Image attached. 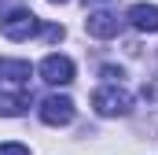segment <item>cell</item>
I'll return each mask as SVG.
<instances>
[{"mask_svg":"<svg viewBox=\"0 0 158 155\" xmlns=\"http://www.w3.org/2000/svg\"><path fill=\"white\" fill-rule=\"evenodd\" d=\"M92 107H96V115L99 118H118V115H129L132 111V96L121 89V85H103V89H96L92 92Z\"/></svg>","mask_w":158,"mask_h":155,"instance_id":"6da1fadb","label":"cell"},{"mask_svg":"<svg viewBox=\"0 0 158 155\" xmlns=\"http://www.w3.org/2000/svg\"><path fill=\"white\" fill-rule=\"evenodd\" d=\"M0 30H4V37L7 41H30L40 33V19L33 15V11H11V15H4L0 19Z\"/></svg>","mask_w":158,"mask_h":155,"instance_id":"7a4b0ae2","label":"cell"},{"mask_svg":"<svg viewBox=\"0 0 158 155\" xmlns=\"http://www.w3.org/2000/svg\"><path fill=\"white\" fill-rule=\"evenodd\" d=\"M74 115H77V107H74V100L63 96V92H52V96L40 100V122H44V126H70Z\"/></svg>","mask_w":158,"mask_h":155,"instance_id":"3957f363","label":"cell"},{"mask_svg":"<svg viewBox=\"0 0 158 155\" xmlns=\"http://www.w3.org/2000/svg\"><path fill=\"white\" fill-rule=\"evenodd\" d=\"M37 74L44 78L48 85H70V81H74V59H70V55L52 52V55H44V59H40Z\"/></svg>","mask_w":158,"mask_h":155,"instance_id":"277c9868","label":"cell"},{"mask_svg":"<svg viewBox=\"0 0 158 155\" xmlns=\"http://www.w3.org/2000/svg\"><path fill=\"white\" fill-rule=\"evenodd\" d=\"M85 30H88V37H99V41H107V37H118V30H121V19L114 15V11H92V15L85 19Z\"/></svg>","mask_w":158,"mask_h":155,"instance_id":"5b68a950","label":"cell"},{"mask_svg":"<svg viewBox=\"0 0 158 155\" xmlns=\"http://www.w3.org/2000/svg\"><path fill=\"white\" fill-rule=\"evenodd\" d=\"M125 19H129L132 30H140V33H158V4H132Z\"/></svg>","mask_w":158,"mask_h":155,"instance_id":"8992f818","label":"cell"},{"mask_svg":"<svg viewBox=\"0 0 158 155\" xmlns=\"http://www.w3.org/2000/svg\"><path fill=\"white\" fill-rule=\"evenodd\" d=\"M33 74V67L26 63V59H0V78H7V81H15V85H26Z\"/></svg>","mask_w":158,"mask_h":155,"instance_id":"52a82bcc","label":"cell"},{"mask_svg":"<svg viewBox=\"0 0 158 155\" xmlns=\"http://www.w3.org/2000/svg\"><path fill=\"white\" fill-rule=\"evenodd\" d=\"M26 107H30V92H26V89H19V92H0V115L15 118V115H22Z\"/></svg>","mask_w":158,"mask_h":155,"instance_id":"ba28073f","label":"cell"},{"mask_svg":"<svg viewBox=\"0 0 158 155\" xmlns=\"http://www.w3.org/2000/svg\"><path fill=\"white\" fill-rule=\"evenodd\" d=\"M0 155H30V148L19 140H7V144H0Z\"/></svg>","mask_w":158,"mask_h":155,"instance_id":"9c48e42d","label":"cell"},{"mask_svg":"<svg viewBox=\"0 0 158 155\" xmlns=\"http://www.w3.org/2000/svg\"><path fill=\"white\" fill-rule=\"evenodd\" d=\"M40 33H44L48 41H63V33H66V30H63V26H40Z\"/></svg>","mask_w":158,"mask_h":155,"instance_id":"30bf717a","label":"cell"},{"mask_svg":"<svg viewBox=\"0 0 158 155\" xmlns=\"http://www.w3.org/2000/svg\"><path fill=\"white\" fill-rule=\"evenodd\" d=\"M103 78H107V81H118L121 70H114V67H103Z\"/></svg>","mask_w":158,"mask_h":155,"instance_id":"8fae6325","label":"cell"},{"mask_svg":"<svg viewBox=\"0 0 158 155\" xmlns=\"http://www.w3.org/2000/svg\"><path fill=\"white\" fill-rule=\"evenodd\" d=\"M88 4H110V0H85V7H88Z\"/></svg>","mask_w":158,"mask_h":155,"instance_id":"7c38bea8","label":"cell"},{"mask_svg":"<svg viewBox=\"0 0 158 155\" xmlns=\"http://www.w3.org/2000/svg\"><path fill=\"white\" fill-rule=\"evenodd\" d=\"M48 4H66V0H48Z\"/></svg>","mask_w":158,"mask_h":155,"instance_id":"4fadbf2b","label":"cell"}]
</instances>
